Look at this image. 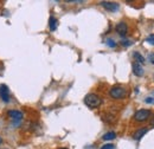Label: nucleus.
<instances>
[{"label": "nucleus", "instance_id": "nucleus-19", "mask_svg": "<svg viewBox=\"0 0 154 149\" xmlns=\"http://www.w3.org/2000/svg\"><path fill=\"white\" fill-rule=\"evenodd\" d=\"M1 142H2V138H1V137H0V144H1Z\"/></svg>", "mask_w": 154, "mask_h": 149}, {"label": "nucleus", "instance_id": "nucleus-4", "mask_svg": "<svg viewBox=\"0 0 154 149\" xmlns=\"http://www.w3.org/2000/svg\"><path fill=\"white\" fill-rule=\"evenodd\" d=\"M7 115L13 121L14 126H19L21 120H23V112L19 111V110H10V111L7 112Z\"/></svg>", "mask_w": 154, "mask_h": 149}, {"label": "nucleus", "instance_id": "nucleus-6", "mask_svg": "<svg viewBox=\"0 0 154 149\" xmlns=\"http://www.w3.org/2000/svg\"><path fill=\"white\" fill-rule=\"evenodd\" d=\"M0 97L1 99L5 102V103H8L10 102V90H8V87L5 85V84H1L0 85Z\"/></svg>", "mask_w": 154, "mask_h": 149}, {"label": "nucleus", "instance_id": "nucleus-10", "mask_svg": "<svg viewBox=\"0 0 154 149\" xmlns=\"http://www.w3.org/2000/svg\"><path fill=\"white\" fill-rule=\"evenodd\" d=\"M57 26H58L57 19L51 16V17H50V19H49V27H50V31H56Z\"/></svg>", "mask_w": 154, "mask_h": 149}, {"label": "nucleus", "instance_id": "nucleus-9", "mask_svg": "<svg viewBox=\"0 0 154 149\" xmlns=\"http://www.w3.org/2000/svg\"><path fill=\"white\" fill-rule=\"evenodd\" d=\"M147 131L148 129L147 128H141V129H137V130L134 132V135H133V138H134L135 141H140L146 134H147Z\"/></svg>", "mask_w": 154, "mask_h": 149}, {"label": "nucleus", "instance_id": "nucleus-21", "mask_svg": "<svg viewBox=\"0 0 154 149\" xmlns=\"http://www.w3.org/2000/svg\"><path fill=\"white\" fill-rule=\"evenodd\" d=\"M1 149H7V148H1Z\"/></svg>", "mask_w": 154, "mask_h": 149}, {"label": "nucleus", "instance_id": "nucleus-13", "mask_svg": "<svg viewBox=\"0 0 154 149\" xmlns=\"http://www.w3.org/2000/svg\"><path fill=\"white\" fill-rule=\"evenodd\" d=\"M120 43H121V45H122V46H125V47H127V46H131V45L133 44V43H132V40H129V39H126V38H122Z\"/></svg>", "mask_w": 154, "mask_h": 149}, {"label": "nucleus", "instance_id": "nucleus-18", "mask_svg": "<svg viewBox=\"0 0 154 149\" xmlns=\"http://www.w3.org/2000/svg\"><path fill=\"white\" fill-rule=\"evenodd\" d=\"M148 62H149L151 64H153V65H154V53H153V52L148 55Z\"/></svg>", "mask_w": 154, "mask_h": 149}, {"label": "nucleus", "instance_id": "nucleus-12", "mask_svg": "<svg viewBox=\"0 0 154 149\" xmlns=\"http://www.w3.org/2000/svg\"><path fill=\"white\" fill-rule=\"evenodd\" d=\"M133 58L135 59V63H139V64H141V65L145 63V58L141 56L139 52H134V53H133Z\"/></svg>", "mask_w": 154, "mask_h": 149}, {"label": "nucleus", "instance_id": "nucleus-22", "mask_svg": "<svg viewBox=\"0 0 154 149\" xmlns=\"http://www.w3.org/2000/svg\"><path fill=\"white\" fill-rule=\"evenodd\" d=\"M0 69H1V68H0Z\"/></svg>", "mask_w": 154, "mask_h": 149}, {"label": "nucleus", "instance_id": "nucleus-15", "mask_svg": "<svg viewBox=\"0 0 154 149\" xmlns=\"http://www.w3.org/2000/svg\"><path fill=\"white\" fill-rule=\"evenodd\" d=\"M146 41H147V43H149L151 45H154V35L148 36V37H147V39H146Z\"/></svg>", "mask_w": 154, "mask_h": 149}, {"label": "nucleus", "instance_id": "nucleus-7", "mask_svg": "<svg viewBox=\"0 0 154 149\" xmlns=\"http://www.w3.org/2000/svg\"><path fill=\"white\" fill-rule=\"evenodd\" d=\"M116 32H117L122 38L126 37V35H127V32H128V26H127V24L123 23V21L119 23V24L116 25Z\"/></svg>", "mask_w": 154, "mask_h": 149}, {"label": "nucleus", "instance_id": "nucleus-8", "mask_svg": "<svg viewBox=\"0 0 154 149\" xmlns=\"http://www.w3.org/2000/svg\"><path fill=\"white\" fill-rule=\"evenodd\" d=\"M132 69H133V74L135 76H137V77H141V76H143V68H142V65L141 64H139V63H133L132 64Z\"/></svg>", "mask_w": 154, "mask_h": 149}, {"label": "nucleus", "instance_id": "nucleus-5", "mask_svg": "<svg viewBox=\"0 0 154 149\" xmlns=\"http://www.w3.org/2000/svg\"><path fill=\"white\" fill-rule=\"evenodd\" d=\"M101 6L109 12H116L120 7L117 2H112V1H101Z\"/></svg>", "mask_w": 154, "mask_h": 149}, {"label": "nucleus", "instance_id": "nucleus-2", "mask_svg": "<svg viewBox=\"0 0 154 149\" xmlns=\"http://www.w3.org/2000/svg\"><path fill=\"white\" fill-rule=\"evenodd\" d=\"M152 115L151 110H147V109H140L135 112L134 115V120L136 122H145L149 118V116Z\"/></svg>", "mask_w": 154, "mask_h": 149}, {"label": "nucleus", "instance_id": "nucleus-3", "mask_svg": "<svg viewBox=\"0 0 154 149\" xmlns=\"http://www.w3.org/2000/svg\"><path fill=\"white\" fill-rule=\"evenodd\" d=\"M109 95L115 99H120V98H123L126 96V90H125V88H122L120 85H116V87H113L110 89Z\"/></svg>", "mask_w": 154, "mask_h": 149}, {"label": "nucleus", "instance_id": "nucleus-16", "mask_svg": "<svg viewBox=\"0 0 154 149\" xmlns=\"http://www.w3.org/2000/svg\"><path fill=\"white\" fill-rule=\"evenodd\" d=\"M101 149H114V144H112V143H107V144L102 146Z\"/></svg>", "mask_w": 154, "mask_h": 149}, {"label": "nucleus", "instance_id": "nucleus-14", "mask_svg": "<svg viewBox=\"0 0 154 149\" xmlns=\"http://www.w3.org/2000/svg\"><path fill=\"white\" fill-rule=\"evenodd\" d=\"M106 43H107V45L109 46V47H116V43L114 39H112V38H109V39H107L106 40Z\"/></svg>", "mask_w": 154, "mask_h": 149}, {"label": "nucleus", "instance_id": "nucleus-17", "mask_svg": "<svg viewBox=\"0 0 154 149\" xmlns=\"http://www.w3.org/2000/svg\"><path fill=\"white\" fill-rule=\"evenodd\" d=\"M145 102H146L147 104H154V97H147V98L145 99Z\"/></svg>", "mask_w": 154, "mask_h": 149}, {"label": "nucleus", "instance_id": "nucleus-1", "mask_svg": "<svg viewBox=\"0 0 154 149\" xmlns=\"http://www.w3.org/2000/svg\"><path fill=\"white\" fill-rule=\"evenodd\" d=\"M84 103H85L87 107H89L91 109H95V108H98L102 104V98L96 93H88L84 97Z\"/></svg>", "mask_w": 154, "mask_h": 149}, {"label": "nucleus", "instance_id": "nucleus-11", "mask_svg": "<svg viewBox=\"0 0 154 149\" xmlns=\"http://www.w3.org/2000/svg\"><path fill=\"white\" fill-rule=\"evenodd\" d=\"M116 137V134L114 131H108V132H106L103 136H102V138L104 140V141H112V140H114Z\"/></svg>", "mask_w": 154, "mask_h": 149}, {"label": "nucleus", "instance_id": "nucleus-20", "mask_svg": "<svg viewBox=\"0 0 154 149\" xmlns=\"http://www.w3.org/2000/svg\"><path fill=\"white\" fill-rule=\"evenodd\" d=\"M59 149H68V148H59Z\"/></svg>", "mask_w": 154, "mask_h": 149}]
</instances>
